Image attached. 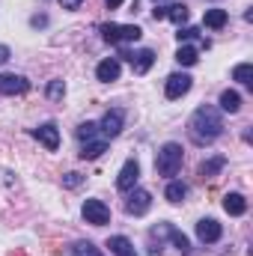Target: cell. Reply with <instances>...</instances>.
<instances>
[{
  "label": "cell",
  "mask_w": 253,
  "mask_h": 256,
  "mask_svg": "<svg viewBox=\"0 0 253 256\" xmlns=\"http://www.w3.org/2000/svg\"><path fill=\"white\" fill-rule=\"evenodd\" d=\"M188 128H190L194 143H200V146L214 143V140L224 134V120H220V110H218V108H212V104L196 108V110H194V116H190V126Z\"/></svg>",
  "instance_id": "1"
},
{
  "label": "cell",
  "mask_w": 253,
  "mask_h": 256,
  "mask_svg": "<svg viewBox=\"0 0 253 256\" xmlns=\"http://www.w3.org/2000/svg\"><path fill=\"white\" fill-rule=\"evenodd\" d=\"M167 236H170V238L176 242V248L182 250V256L188 254V238H185V236H182V232H179L176 226H170V224H167Z\"/></svg>",
  "instance_id": "26"
},
{
  "label": "cell",
  "mask_w": 253,
  "mask_h": 256,
  "mask_svg": "<svg viewBox=\"0 0 253 256\" xmlns=\"http://www.w3.org/2000/svg\"><path fill=\"white\" fill-rule=\"evenodd\" d=\"M33 137L45 146V149H51V152H57V146H60V131L54 122H45V126H39L33 131Z\"/></svg>",
  "instance_id": "13"
},
{
  "label": "cell",
  "mask_w": 253,
  "mask_h": 256,
  "mask_svg": "<svg viewBox=\"0 0 253 256\" xmlns=\"http://www.w3.org/2000/svg\"><path fill=\"white\" fill-rule=\"evenodd\" d=\"M60 3H63V9H78L84 0H60Z\"/></svg>",
  "instance_id": "31"
},
{
  "label": "cell",
  "mask_w": 253,
  "mask_h": 256,
  "mask_svg": "<svg viewBox=\"0 0 253 256\" xmlns=\"http://www.w3.org/2000/svg\"><path fill=\"white\" fill-rule=\"evenodd\" d=\"M84 218L92 226H104V224H110V208L102 200H84Z\"/></svg>",
  "instance_id": "4"
},
{
  "label": "cell",
  "mask_w": 253,
  "mask_h": 256,
  "mask_svg": "<svg viewBox=\"0 0 253 256\" xmlns=\"http://www.w3.org/2000/svg\"><path fill=\"white\" fill-rule=\"evenodd\" d=\"M122 3H126V0H104V6H108V9H120Z\"/></svg>",
  "instance_id": "32"
},
{
  "label": "cell",
  "mask_w": 253,
  "mask_h": 256,
  "mask_svg": "<svg viewBox=\"0 0 253 256\" xmlns=\"http://www.w3.org/2000/svg\"><path fill=\"white\" fill-rule=\"evenodd\" d=\"M232 80H238V84H253V66L250 63H242L232 68Z\"/></svg>",
  "instance_id": "23"
},
{
  "label": "cell",
  "mask_w": 253,
  "mask_h": 256,
  "mask_svg": "<svg viewBox=\"0 0 253 256\" xmlns=\"http://www.w3.org/2000/svg\"><path fill=\"white\" fill-rule=\"evenodd\" d=\"M72 256H104L92 242H78L74 248H72Z\"/></svg>",
  "instance_id": "24"
},
{
  "label": "cell",
  "mask_w": 253,
  "mask_h": 256,
  "mask_svg": "<svg viewBox=\"0 0 253 256\" xmlns=\"http://www.w3.org/2000/svg\"><path fill=\"white\" fill-rule=\"evenodd\" d=\"M200 36V30L196 27H179V33H176V39L179 42H188V39H196Z\"/></svg>",
  "instance_id": "28"
},
{
  "label": "cell",
  "mask_w": 253,
  "mask_h": 256,
  "mask_svg": "<svg viewBox=\"0 0 253 256\" xmlns=\"http://www.w3.org/2000/svg\"><path fill=\"white\" fill-rule=\"evenodd\" d=\"M218 104H220L224 114H238V110H242V96H238L236 90H224Z\"/></svg>",
  "instance_id": "16"
},
{
  "label": "cell",
  "mask_w": 253,
  "mask_h": 256,
  "mask_svg": "<svg viewBox=\"0 0 253 256\" xmlns=\"http://www.w3.org/2000/svg\"><path fill=\"white\" fill-rule=\"evenodd\" d=\"M30 80L24 74H0V96H24Z\"/></svg>",
  "instance_id": "8"
},
{
  "label": "cell",
  "mask_w": 253,
  "mask_h": 256,
  "mask_svg": "<svg viewBox=\"0 0 253 256\" xmlns=\"http://www.w3.org/2000/svg\"><path fill=\"white\" fill-rule=\"evenodd\" d=\"M226 18H230V15H226L224 9H208V12H206V18H202V24H206V27H212V30H220V27L226 24Z\"/></svg>",
  "instance_id": "20"
},
{
  "label": "cell",
  "mask_w": 253,
  "mask_h": 256,
  "mask_svg": "<svg viewBox=\"0 0 253 256\" xmlns=\"http://www.w3.org/2000/svg\"><path fill=\"white\" fill-rule=\"evenodd\" d=\"M66 188H78L80 185V173H66Z\"/></svg>",
  "instance_id": "29"
},
{
  "label": "cell",
  "mask_w": 253,
  "mask_h": 256,
  "mask_svg": "<svg viewBox=\"0 0 253 256\" xmlns=\"http://www.w3.org/2000/svg\"><path fill=\"white\" fill-rule=\"evenodd\" d=\"M190 86H194V78L185 74V72H176V74H170V78H167L164 96H167L170 102H176V98H182L185 92H190Z\"/></svg>",
  "instance_id": "5"
},
{
  "label": "cell",
  "mask_w": 253,
  "mask_h": 256,
  "mask_svg": "<svg viewBox=\"0 0 253 256\" xmlns=\"http://www.w3.org/2000/svg\"><path fill=\"white\" fill-rule=\"evenodd\" d=\"M108 248H110V254H114V256H137V250H134V244L128 242L126 236H110Z\"/></svg>",
  "instance_id": "19"
},
{
  "label": "cell",
  "mask_w": 253,
  "mask_h": 256,
  "mask_svg": "<svg viewBox=\"0 0 253 256\" xmlns=\"http://www.w3.org/2000/svg\"><path fill=\"white\" fill-rule=\"evenodd\" d=\"M224 208H226V214L238 218V214L248 212V200H244L242 194H226V196H224Z\"/></svg>",
  "instance_id": "18"
},
{
  "label": "cell",
  "mask_w": 253,
  "mask_h": 256,
  "mask_svg": "<svg viewBox=\"0 0 253 256\" xmlns=\"http://www.w3.org/2000/svg\"><path fill=\"white\" fill-rule=\"evenodd\" d=\"M176 60H179V66H196V60H200V51H196V48H190V45H179Z\"/></svg>",
  "instance_id": "21"
},
{
  "label": "cell",
  "mask_w": 253,
  "mask_h": 256,
  "mask_svg": "<svg viewBox=\"0 0 253 256\" xmlns=\"http://www.w3.org/2000/svg\"><path fill=\"white\" fill-rule=\"evenodd\" d=\"M182 161H185L182 146H179V143H164V146H161V152H158V158H155V167H158V173H161V176L173 179V176L182 170Z\"/></svg>",
  "instance_id": "2"
},
{
  "label": "cell",
  "mask_w": 253,
  "mask_h": 256,
  "mask_svg": "<svg viewBox=\"0 0 253 256\" xmlns=\"http://www.w3.org/2000/svg\"><path fill=\"white\" fill-rule=\"evenodd\" d=\"M122 126H126V114H122V110H108V114L102 116L98 131H102V137H116V134L122 131Z\"/></svg>",
  "instance_id": "10"
},
{
  "label": "cell",
  "mask_w": 253,
  "mask_h": 256,
  "mask_svg": "<svg viewBox=\"0 0 253 256\" xmlns=\"http://www.w3.org/2000/svg\"><path fill=\"white\" fill-rule=\"evenodd\" d=\"M220 236H224V226H220L214 218H202V220L196 224V238H200V242L212 244V242H218Z\"/></svg>",
  "instance_id": "12"
},
{
  "label": "cell",
  "mask_w": 253,
  "mask_h": 256,
  "mask_svg": "<svg viewBox=\"0 0 253 256\" xmlns=\"http://www.w3.org/2000/svg\"><path fill=\"white\" fill-rule=\"evenodd\" d=\"M120 57H126L128 63H131L134 74H146V72L152 68V63H155V54H152L149 48H143V51H122Z\"/></svg>",
  "instance_id": "7"
},
{
  "label": "cell",
  "mask_w": 253,
  "mask_h": 256,
  "mask_svg": "<svg viewBox=\"0 0 253 256\" xmlns=\"http://www.w3.org/2000/svg\"><path fill=\"white\" fill-rule=\"evenodd\" d=\"M152 208V194L143 191V188H131L126 200V212L128 214H134V218H140V214H146Z\"/></svg>",
  "instance_id": "6"
},
{
  "label": "cell",
  "mask_w": 253,
  "mask_h": 256,
  "mask_svg": "<svg viewBox=\"0 0 253 256\" xmlns=\"http://www.w3.org/2000/svg\"><path fill=\"white\" fill-rule=\"evenodd\" d=\"M96 137H98V126H96V122H84V126L78 128V140H80V143L96 140Z\"/></svg>",
  "instance_id": "25"
},
{
  "label": "cell",
  "mask_w": 253,
  "mask_h": 256,
  "mask_svg": "<svg viewBox=\"0 0 253 256\" xmlns=\"http://www.w3.org/2000/svg\"><path fill=\"white\" fill-rule=\"evenodd\" d=\"M224 167H226V158H224V155H214V158H208V161L200 164V176H202V179H214Z\"/></svg>",
  "instance_id": "17"
},
{
  "label": "cell",
  "mask_w": 253,
  "mask_h": 256,
  "mask_svg": "<svg viewBox=\"0 0 253 256\" xmlns=\"http://www.w3.org/2000/svg\"><path fill=\"white\" fill-rule=\"evenodd\" d=\"M164 196H167L170 202H182V200L188 196V185H185V182H170L167 191H164Z\"/></svg>",
  "instance_id": "22"
},
{
  "label": "cell",
  "mask_w": 253,
  "mask_h": 256,
  "mask_svg": "<svg viewBox=\"0 0 253 256\" xmlns=\"http://www.w3.org/2000/svg\"><path fill=\"white\" fill-rule=\"evenodd\" d=\"M152 18H155V21H164V18H170V21H176V24L182 27V24L188 21V6H185V3H173V6H155Z\"/></svg>",
  "instance_id": "9"
},
{
  "label": "cell",
  "mask_w": 253,
  "mask_h": 256,
  "mask_svg": "<svg viewBox=\"0 0 253 256\" xmlns=\"http://www.w3.org/2000/svg\"><path fill=\"white\" fill-rule=\"evenodd\" d=\"M63 92H66L63 80H51V84H48V98H54V102H57V98H63Z\"/></svg>",
  "instance_id": "27"
},
{
  "label": "cell",
  "mask_w": 253,
  "mask_h": 256,
  "mask_svg": "<svg viewBox=\"0 0 253 256\" xmlns=\"http://www.w3.org/2000/svg\"><path fill=\"white\" fill-rule=\"evenodd\" d=\"M120 72H122V66H120V60H114V57H108V60H102V63L96 66V78H98V80H104V84L116 80V78H120Z\"/></svg>",
  "instance_id": "15"
},
{
  "label": "cell",
  "mask_w": 253,
  "mask_h": 256,
  "mask_svg": "<svg viewBox=\"0 0 253 256\" xmlns=\"http://www.w3.org/2000/svg\"><path fill=\"white\" fill-rule=\"evenodd\" d=\"M102 39L110 42V45H120V42H137L143 36V30L137 24H102Z\"/></svg>",
  "instance_id": "3"
},
{
  "label": "cell",
  "mask_w": 253,
  "mask_h": 256,
  "mask_svg": "<svg viewBox=\"0 0 253 256\" xmlns=\"http://www.w3.org/2000/svg\"><path fill=\"white\" fill-rule=\"evenodd\" d=\"M9 57H12V51H9L6 45H0V66H3V63H9Z\"/></svg>",
  "instance_id": "30"
},
{
  "label": "cell",
  "mask_w": 253,
  "mask_h": 256,
  "mask_svg": "<svg viewBox=\"0 0 253 256\" xmlns=\"http://www.w3.org/2000/svg\"><path fill=\"white\" fill-rule=\"evenodd\" d=\"M108 152V137H96V140H86L84 146H80V158L84 161H96V158H102Z\"/></svg>",
  "instance_id": "14"
},
{
  "label": "cell",
  "mask_w": 253,
  "mask_h": 256,
  "mask_svg": "<svg viewBox=\"0 0 253 256\" xmlns=\"http://www.w3.org/2000/svg\"><path fill=\"white\" fill-rule=\"evenodd\" d=\"M137 179H140V164L131 158L122 164V170H120V176H116V188L120 191H131L134 185H137Z\"/></svg>",
  "instance_id": "11"
}]
</instances>
